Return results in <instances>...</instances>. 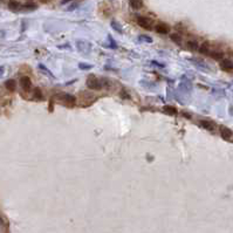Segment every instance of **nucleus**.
<instances>
[{
    "mask_svg": "<svg viewBox=\"0 0 233 233\" xmlns=\"http://www.w3.org/2000/svg\"><path fill=\"white\" fill-rule=\"evenodd\" d=\"M137 24L138 26H141L142 28L144 30H151L152 28V21L149 19V18H145V17H137Z\"/></svg>",
    "mask_w": 233,
    "mask_h": 233,
    "instance_id": "obj_1",
    "label": "nucleus"
},
{
    "mask_svg": "<svg viewBox=\"0 0 233 233\" xmlns=\"http://www.w3.org/2000/svg\"><path fill=\"white\" fill-rule=\"evenodd\" d=\"M87 86H88L90 89H100L101 87H102L100 80H99V79H96V77H94V76H92L90 79H88V81H87Z\"/></svg>",
    "mask_w": 233,
    "mask_h": 233,
    "instance_id": "obj_2",
    "label": "nucleus"
},
{
    "mask_svg": "<svg viewBox=\"0 0 233 233\" xmlns=\"http://www.w3.org/2000/svg\"><path fill=\"white\" fill-rule=\"evenodd\" d=\"M20 86L22 89H25L26 92H28L31 88H32V81L28 76H22L20 79Z\"/></svg>",
    "mask_w": 233,
    "mask_h": 233,
    "instance_id": "obj_3",
    "label": "nucleus"
},
{
    "mask_svg": "<svg viewBox=\"0 0 233 233\" xmlns=\"http://www.w3.org/2000/svg\"><path fill=\"white\" fill-rule=\"evenodd\" d=\"M155 31L159 34H167L170 32V27H169V25L164 24V22H159L155 26Z\"/></svg>",
    "mask_w": 233,
    "mask_h": 233,
    "instance_id": "obj_4",
    "label": "nucleus"
},
{
    "mask_svg": "<svg viewBox=\"0 0 233 233\" xmlns=\"http://www.w3.org/2000/svg\"><path fill=\"white\" fill-rule=\"evenodd\" d=\"M220 135H221V137H223L224 139H230V138L233 136V133L231 129H229V128H226V127H221V128H220Z\"/></svg>",
    "mask_w": 233,
    "mask_h": 233,
    "instance_id": "obj_5",
    "label": "nucleus"
},
{
    "mask_svg": "<svg viewBox=\"0 0 233 233\" xmlns=\"http://www.w3.org/2000/svg\"><path fill=\"white\" fill-rule=\"evenodd\" d=\"M8 8L11 9V11H19L20 8H21V5H20V2L19 1H15V0H11L9 2H8Z\"/></svg>",
    "mask_w": 233,
    "mask_h": 233,
    "instance_id": "obj_6",
    "label": "nucleus"
},
{
    "mask_svg": "<svg viewBox=\"0 0 233 233\" xmlns=\"http://www.w3.org/2000/svg\"><path fill=\"white\" fill-rule=\"evenodd\" d=\"M220 67L224 69H233V62L230 59H223L220 61Z\"/></svg>",
    "mask_w": 233,
    "mask_h": 233,
    "instance_id": "obj_7",
    "label": "nucleus"
},
{
    "mask_svg": "<svg viewBox=\"0 0 233 233\" xmlns=\"http://www.w3.org/2000/svg\"><path fill=\"white\" fill-rule=\"evenodd\" d=\"M198 50H199L201 54H204V55H208L210 54V46H208V43L207 42L201 43L199 46V48H198Z\"/></svg>",
    "mask_w": 233,
    "mask_h": 233,
    "instance_id": "obj_8",
    "label": "nucleus"
},
{
    "mask_svg": "<svg viewBox=\"0 0 233 233\" xmlns=\"http://www.w3.org/2000/svg\"><path fill=\"white\" fill-rule=\"evenodd\" d=\"M62 100L65 101L68 105H74L75 104V97L69 95V94H62Z\"/></svg>",
    "mask_w": 233,
    "mask_h": 233,
    "instance_id": "obj_9",
    "label": "nucleus"
},
{
    "mask_svg": "<svg viewBox=\"0 0 233 233\" xmlns=\"http://www.w3.org/2000/svg\"><path fill=\"white\" fill-rule=\"evenodd\" d=\"M15 86H17V83H15V81L14 80H7L6 82H5V87H6V89L7 90H9V92H13V90H15Z\"/></svg>",
    "mask_w": 233,
    "mask_h": 233,
    "instance_id": "obj_10",
    "label": "nucleus"
},
{
    "mask_svg": "<svg viewBox=\"0 0 233 233\" xmlns=\"http://www.w3.org/2000/svg\"><path fill=\"white\" fill-rule=\"evenodd\" d=\"M129 2L133 9H139L143 6V0H129Z\"/></svg>",
    "mask_w": 233,
    "mask_h": 233,
    "instance_id": "obj_11",
    "label": "nucleus"
},
{
    "mask_svg": "<svg viewBox=\"0 0 233 233\" xmlns=\"http://www.w3.org/2000/svg\"><path fill=\"white\" fill-rule=\"evenodd\" d=\"M199 124L203 128H205L206 130H210V131H212L214 129V126L208 121H199Z\"/></svg>",
    "mask_w": 233,
    "mask_h": 233,
    "instance_id": "obj_12",
    "label": "nucleus"
},
{
    "mask_svg": "<svg viewBox=\"0 0 233 233\" xmlns=\"http://www.w3.org/2000/svg\"><path fill=\"white\" fill-rule=\"evenodd\" d=\"M210 56H212L213 59H216V60H223V58H224V53L223 52H217V50H213V52H210V54H208Z\"/></svg>",
    "mask_w": 233,
    "mask_h": 233,
    "instance_id": "obj_13",
    "label": "nucleus"
},
{
    "mask_svg": "<svg viewBox=\"0 0 233 233\" xmlns=\"http://www.w3.org/2000/svg\"><path fill=\"white\" fill-rule=\"evenodd\" d=\"M163 111L169 114V115H176L177 114V109L175 107H171V105H165L163 108Z\"/></svg>",
    "mask_w": 233,
    "mask_h": 233,
    "instance_id": "obj_14",
    "label": "nucleus"
},
{
    "mask_svg": "<svg viewBox=\"0 0 233 233\" xmlns=\"http://www.w3.org/2000/svg\"><path fill=\"white\" fill-rule=\"evenodd\" d=\"M188 47L191 49V50H197L198 48H199V46H198V42L196 41V40H190V41H188Z\"/></svg>",
    "mask_w": 233,
    "mask_h": 233,
    "instance_id": "obj_15",
    "label": "nucleus"
},
{
    "mask_svg": "<svg viewBox=\"0 0 233 233\" xmlns=\"http://www.w3.org/2000/svg\"><path fill=\"white\" fill-rule=\"evenodd\" d=\"M170 39H171L173 42H176L177 45H182V36H180L179 34H171V35H170Z\"/></svg>",
    "mask_w": 233,
    "mask_h": 233,
    "instance_id": "obj_16",
    "label": "nucleus"
},
{
    "mask_svg": "<svg viewBox=\"0 0 233 233\" xmlns=\"http://www.w3.org/2000/svg\"><path fill=\"white\" fill-rule=\"evenodd\" d=\"M34 96H35V99H38V100H41V99H42V93H41V90H40L39 88H35V89H34Z\"/></svg>",
    "mask_w": 233,
    "mask_h": 233,
    "instance_id": "obj_17",
    "label": "nucleus"
},
{
    "mask_svg": "<svg viewBox=\"0 0 233 233\" xmlns=\"http://www.w3.org/2000/svg\"><path fill=\"white\" fill-rule=\"evenodd\" d=\"M21 8H27V9H35L36 8V5L33 4V2H28V4H25L24 6H21Z\"/></svg>",
    "mask_w": 233,
    "mask_h": 233,
    "instance_id": "obj_18",
    "label": "nucleus"
},
{
    "mask_svg": "<svg viewBox=\"0 0 233 233\" xmlns=\"http://www.w3.org/2000/svg\"><path fill=\"white\" fill-rule=\"evenodd\" d=\"M111 25H113V27H114L116 31H120V32H122V30H121L120 25H117V24H116V21H113V22H111Z\"/></svg>",
    "mask_w": 233,
    "mask_h": 233,
    "instance_id": "obj_19",
    "label": "nucleus"
},
{
    "mask_svg": "<svg viewBox=\"0 0 233 233\" xmlns=\"http://www.w3.org/2000/svg\"><path fill=\"white\" fill-rule=\"evenodd\" d=\"M76 6H77V4H74V5H73V6H71V5H70V6H69V7H68V11H71V9H74V8H75V7H76Z\"/></svg>",
    "mask_w": 233,
    "mask_h": 233,
    "instance_id": "obj_20",
    "label": "nucleus"
},
{
    "mask_svg": "<svg viewBox=\"0 0 233 233\" xmlns=\"http://www.w3.org/2000/svg\"><path fill=\"white\" fill-rule=\"evenodd\" d=\"M69 1H71V0H62V1H61V4H62V5H65V4L69 2Z\"/></svg>",
    "mask_w": 233,
    "mask_h": 233,
    "instance_id": "obj_21",
    "label": "nucleus"
},
{
    "mask_svg": "<svg viewBox=\"0 0 233 233\" xmlns=\"http://www.w3.org/2000/svg\"><path fill=\"white\" fill-rule=\"evenodd\" d=\"M40 1H41V2H48L49 0H40Z\"/></svg>",
    "mask_w": 233,
    "mask_h": 233,
    "instance_id": "obj_22",
    "label": "nucleus"
},
{
    "mask_svg": "<svg viewBox=\"0 0 233 233\" xmlns=\"http://www.w3.org/2000/svg\"><path fill=\"white\" fill-rule=\"evenodd\" d=\"M0 223H2V219H1V218H0Z\"/></svg>",
    "mask_w": 233,
    "mask_h": 233,
    "instance_id": "obj_23",
    "label": "nucleus"
}]
</instances>
